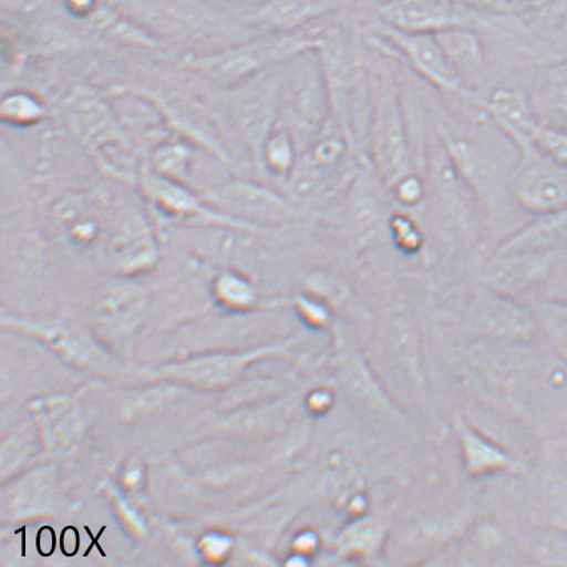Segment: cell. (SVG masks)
Instances as JSON below:
<instances>
[{
    "label": "cell",
    "mask_w": 567,
    "mask_h": 567,
    "mask_svg": "<svg viewBox=\"0 0 567 567\" xmlns=\"http://www.w3.org/2000/svg\"><path fill=\"white\" fill-rule=\"evenodd\" d=\"M298 315L310 329L317 331H328L332 321H334V311L328 305L319 301V299L306 295L298 297L295 301Z\"/></svg>",
    "instance_id": "37"
},
{
    "label": "cell",
    "mask_w": 567,
    "mask_h": 567,
    "mask_svg": "<svg viewBox=\"0 0 567 567\" xmlns=\"http://www.w3.org/2000/svg\"><path fill=\"white\" fill-rule=\"evenodd\" d=\"M339 3L341 0H265L245 18L265 32L282 34L310 28Z\"/></svg>",
    "instance_id": "21"
},
{
    "label": "cell",
    "mask_w": 567,
    "mask_h": 567,
    "mask_svg": "<svg viewBox=\"0 0 567 567\" xmlns=\"http://www.w3.org/2000/svg\"><path fill=\"white\" fill-rule=\"evenodd\" d=\"M136 185L147 204L169 220L237 231L247 234V236L262 234L244 221L234 219L230 215L218 210L206 199L204 194L194 192L193 188L186 186L185 182L162 177L146 165H142Z\"/></svg>",
    "instance_id": "14"
},
{
    "label": "cell",
    "mask_w": 567,
    "mask_h": 567,
    "mask_svg": "<svg viewBox=\"0 0 567 567\" xmlns=\"http://www.w3.org/2000/svg\"><path fill=\"white\" fill-rule=\"evenodd\" d=\"M527 306L549 348L567 364V298L540 299Z\"/></svg>",
    "instance_id": "29"
},
{
    "label": "cell",
    "mask_w": 567,
    "mask_h": 567,
    "mask_svg": "<svg viewBox=\"0 0 567 567\" xmlns=\"http://www.w3.org/2000/svg\"><path fill=\"white\" fill-rule=\"evenodd\" d=\"M508 188L519 212L540 215L567 207V169L559 167L546 155L526 142L517 147Z\"/></svg>",
    "instance_id": "17"
},
{
    "label": "cell",
    "mask_w": 567,
    "mask_h": 567,
    "mask_svg": "<svg viewBox=\"0 0 567 567\" xmlns=\"http://www.w3.org/2000/svg\"><path fill=\"white\" fill-rule=\"evenodd\" d=\"M220 301L233 309H246L256 302L252 285L237 272L227 271L217 280Z\"/></svg>",
    "instance_id": "36"
},
{
    "label": "cell",
    "mask_w": 567,
    "mask_h": 567,
    "mask_svg": "<svg viewBox=\"0 0 567 567\" xmlns=\"http://www.w3.org/2000/svg\"><path fill=\"white\" fill-rule=\"evenodd\" d=\"M51 226L69 246H94L107 230V202L93 192L68 195L52 207Z\"/></svg>",
    "instance_id": "19"
},
{
    "label": "cell",
    "mask_w": 567,
    "mask_h": 567,
    "mask_svg": "<svg viewBox=\"0 0 567 567\" xmlns=\"http://www.w3.org/2000/svg\"><path fill=\"white\" fill-rule=\"evenodd\" d=\"M322 41V29H312L311 25L282 34L266 32L251 41L234 44L224 50L207 54H188L184 64L193 73L217 84L220 90L229 89L305 52L318 51Z\"/></svg>",
    "instance_id": "4"
},
{
    "label": "cell",
    "mask_w": 567,
    "mask_h": 567,
    "mask_svg": "<svg viewBox=\"0 0 567 567\" xmlns=\"http://www.w3.org/2000/svg\"><path fill=\"white\" fill-rule=\"evenodd\" d=\"M277 74V127L288 128L295 134L302 153L331 120L318 52H305L279 64Z\"/></svg>",
    "instance_id": "8"
},
{
    "label": "cell",
    "mask_w": 567,
    "mask_h": 567,
    "mask_svg": "<svg viewBox=\"0 0 567 567\" xmlns=\"http://www.w3.org/2000/svg\"><path fill=\"white\" fill-rule=\"evenodd\" d=\"M204 195L218 210L262 234L297 224L311 215L289 195L249 178L226 181Z\"/></svg>",
    "instance_id": "12"
},
{
    "label": "cell",
    "mask_w": 567,
    "mask_h": 567,
    "mask_svg": "<svg viewBox=\"0 0 567 567\" xmlns=\"http://www.w3.org/2000/svg\"><path fill=\"white\" fill-rule=\"evenodd\" d=\"M391 199L396 208L415 215L422 214L427 200V181L422 169H413L396 179L389 187Z\"/></svg>",
    "instance_id": "33"
},
{
    "label": "cell",
    "mask_w": 567,
    "mask_h": 567,
    "mask_svg": "<svg viewBox=\"0 0 567 567\" xmlns=\"http://www.w3.org/2000/svg\"><path fill=\"white\" fill-rule=\"evenodd\" d=\"M301 156V147L288 128L276 127L267 136L262 150H260L259 167L270 177L280 182H288Z\"/></svg>",
    "instance_id": "27"
},
{
    "label": "cell",
    "mask_w": 567,
    "mask_h": 567,
    "mask_svg": "<svg viewBox=\"0 0 567 567\" xmlns=\"http://www.w3.org/2000/svg\"><path fill=\"white\" fill-rule=\"evenodd\" d=\"M106 529H107V526H103V527H102V529H101V532H100V534H97V537H95V536H93V534H91L90 527L84 526V530H86V532H87L89 537H90V539H91V545L89 546L87 551H86V553H84V556H83V557H87V556H89V554L91 553V550H93V547H97V550H100V553L102 554V556H103V557H107V556H106V553H104V551L102 550V547H101V545H100V538L102 537V534H103L104 532H106Z\"/></svg>",
    "instance_id": "43"
},
{
    "label": "cell",
    "mask_w": 567,
    "mask_h": 567,
    "mask_svg": "<svg viewBox=\"0 0 567 567\" xmlns=\"http://www.w3.org/2000/svg\"><path fill=\"white\" fill-rule=\"evenodd\" d=\"M434 134L449 161L477 195L492 230L498 218L507 217L508 205L516 206L508 188L514 166L502 165L497 154L485 142L445 111L435 115Z\"/></svg>",
    "instance_id": "6"
},
{
    "label": "cell",
    "mask_w": 567,
    "mask_h": 567,
    "mask_svg": "<svg viewBox=\"0 0 567 567\" xmlns=\"http://www.w3.org/2000/svg\"><path fill=\"white\" fill-rule=\"evenodd\" d=\"M520 14L543 16L549 11L557 0H517Z\"/></svg>",
    "instance_id": "42"
},
{
    "label": "cell",
    "mask_w": 567,
    "mask_h": 567,
    "mask_svg": "<svg viewBox=\"0 0 567 567\" xmlns=\"http://www.w3.org/2000/svg\"><path fill=\"white\" fill-rule=\"evenodd\" d=\"M210 106L226 140L237 141L259 167L260 150L277 127V66L238 86L219 90Z\"/></svg>",
    "instance_id": "7"
},
{
    "label": "cell",
    "mask_w": 567,
    "mask_h": 567,
    "mask_svg": "<svg viewBox=\"0 0 567 567\" xmlns=\"http://www.w3.org/2000/svg\"><path fill=\"white\" fill-rule=\"evenodd\" d=\"M554 446L567 447V435L563 436V439L557 440V442L554 443Z\"/></svg>",
    "instance_id": "45"
},
{
    "label": "cell",
    "mask_w": 567,
    "mask_h": 567,
    "mask_svg": "<svg viewBox=\"0 0 567 567\" xmlns=\"http://www.w3.org/2000/svg\"><path fill=\"white\" fill-rule=\"evenodd\" d=\"M393 199L389 186L370 163H362L341 197L329 208V218L357 249H368L386 236ZM394 205V204H393Z\"/></svg>",
    "instance_id": "11"
},
{
    "label": "cell",
    "mask_w": 567,
    "mask_h": 567,
    "mask_svg": "<svg viewBox=\"0 0 567 567\" xmlns=\"http://www.w3.org/2000/svg\"><path fill=\"white\" fill-rule=\"evenodd\" d=\"M0 116L8 126L28 128L48 120L50 110L41 97L31 91L14 90L3 96Z\"/></svg>",
    "instance_id": "31"
},
{
    "label": "cell",
    "mask_w": 567,
    "mask_h": 567,
    "mask_svg": "<svg viewBox=\"0 0 567 567\" xmlns=\"http://www.w3.org/2000/svg\"><path fill=\"white\" fill-rule=\"evenodd\" d=\"M457 432L462 466L472 478L492 477L506 472H518L517 462L499 443L468 425L457 421Z\"/></svg>",
    "instance_id": "22"
},
{
    "label": "cell",
    "mask_w": 567,
    "mask_h": 567,
    "mask_svg": "<svg viewBox=\"0 0 567 567\" xmlns=\"http://www.w3.org/2000/svg\"><path fill=\"white\" fill-rule=\"evenodd\" d=\"M382 529L373 519H358L337 539V549L348 556L363 557L381 544Z\"/></svg>",
    "instance_id": "34"
},
{
    "label": "cell",
    "mask_w": 567,
    "mask_h": 567,
    "mask_svg": "<svg viewBox=\"0 0 567 567\" xmlns=\"http://www.w3.org/2000/svg\"><path fill=\"white\" fill-rule=\"evenodd\" d=\"M482 284L529 305L567 298V250L506 254L487 259Z\"/></svg>",
    "instance_id": "9"
},
{
    "label": "cell",
    "mask_w": 567,
    "mask_h": 567,
    "mask_svg": "<svg viewBox=\"0 0 567 567\" xmlns=\"http://www.w3.org/2000/svg\"><path fill=\"white\" fill-rule=\"evenodd\" d=\"M434 35L462 82L481 93L478 87L486 71V51L478 32L466 25H455Z\"/></svg>",
    "instance_id": "24"
},
{
    "label": "cell",
    "mask_w": 567,
    "mask_h": 567,
    "mask_svg": "<svg viewBox=\"0 0 567 567\" xmlns=\"http://www.w3.org/2000/svg\"><path fill=\"white\" fill-rule=\"evenodd\" d=\"M422 172L427 181L429 214L443 245L481 251L491 233L487 215L471 187L449 161L434 134L422 155Z\"/></svg>",
    "instance_id": "3"
},
{
    "label": "cell",
    "mask_w": 567,
    "mask_h": 567,
    "mask_svg": "<svg viewBox=\"0 0 567 567\" xmlns=\"http://www.w3.org/2000/svg\"><path fill=\"white\" fill-rule=\"evenodd\" d=\"M527 138L540 153L567 169V130L540 122L537 116L527 127Z\"/></svg>",
    "instance_id": "35"
},
{
    "label": "cell",
    "mask_w": 567,
    "mask_h": 567,
    "mask_svg": "<svg viewBox=\"0 0 567 567\" xmlns=\"http://www.w3.org/2000/svg\"><path fill=\"white\" fill-rule=\"evenodd\" d=\"M64 125L89 152L102 163L107 158V150H120L135 158V150L125 127L110 104L84 86L71 90L60 110Z\"/></svg>",
    "instance_id": "15"
},
{
    "label": "cell",
    "mask_w": 567,
    "mask_h": 567,
    "mask_svg": "<svg viewBox=\"0 0 567 567\" xmlns=\"http://www.w3.org/2000/svg\"><path fill=\"white\" fill-rule=\"evenodd\" d=\"M163 44L185 45L207 54L251 41L264 30L212 0H104Z\"/></svg>",
    "instance_id": "1"
},
{
    "label": "cell",
    "mask_w": 567,
    "mask_h": 567,
    "mask_svg": "<svg viewBox=\"0 0 567 567\" xmlns=\"http://www.w3.org/2000/svg\"><path fill=\"white\" fill-rule=\"evenodd\" d=\"M61 549L66 557H75L80 551L81 534L75 526L64 527L61 536Z\"/></svg>",
    "instance_id": "40"
},
{
    "label": "cell",
    "mask_w": 567,
    "mask_h": 567,
    "mask_svg": "<svg viewBox=\"0 0 567 567\" xmlns=\"http://www.w3.org/2000/svg\"><path fill=\"white\" fill-rule=\"evenodd\" d=\"M381 22L406 32L435 34L441 30L466 25L475 29L478 14L458 4H445L440 0H388L378 8Z\"/></svg>",
    "instance_id": "18"
},
{
    "label": "cell",
    "mask_w": 567,
    "mask_h": 567,
    "mask_svg": "<svg viewBox=\"0 0 567 567\" xmlns=\"http://www.w3.org/2000/svg\"><path fill=\"white\" fill-rule=\"evenodd\" d=\"M534 558L540 565H567V537L565 534L557 532L546 534L534 549Z\"/></svg>",
    "instance_id": "38"
},
{
    "label": "cell",
    "mask_w": 567,
    "mask_h": 567,
    "mask_svg": "<svg viewBox=\"0 0 567 567\" xmlns=\"http://www.w3.org/2000/svg\"><path fill=\"white\" fill-rule=\"evenodd\" d=\"M123 89L152 103L159 118L179 138L205 150L226 166L234 165V156L210 103L182 94H161L136 87Z\"/></svg>",
    "instance_id": "16"
},
{
    "label": "cell",
    "mask_w": 567,
    "mask_h": 567,
    "mask_svg": "<svg viewBox=\"0 0 567 567\" xmlns=\"http://www.w3.org/2000/svg\"><path fill=\"white\" fill-rule=\"evenodd\" d=\"M462 322L475 341L532 344L540 336L529 306L485 284L467 299Z\"/></svg>",
    "instance_id": "13"
},
{
    "label": "cell",
    "mask_w": 567,
    "mask_h": 567,
    "mask_svg": "<svg viewBox=\"0 0 567 567\" xmlns=\"http://www.w3.org/2000/svg\"><path fill=\"white\" fill-rule=\"evenodd\" d=\"M529 100L540 122L567 130V55L546 68Z\"/></svg>",
    "instance_id": "26"
},
{
    "label": "cell",
    "mask_w": 567,
    "mask_h": 567,
    "mask_svg": "<svg viewBox=\"0 0 567 567\" xmlns=\"http://www.w3.org/2000/svg\"><path fill=\"white\" fill-rule=\"evenodd\" d=\"M311 396L310 406L315 409L318 414L322 415L328 413L336 402V394L328 388L316 391Z\"/></svg>",
    "instance_id": "41"
},
{
    "label": "cell",
    "mask_w": 567,
    "mask_h": 567,
    "mask_svg": "<svg viewBox=\"0 0 567 567\" xmlns=\"http://www.w3.org/2000/svg\"><path fill=\"white\" fill-rule=\"evenodd\" d=\"M544 250H567V207L534 215L511 236L502 239L491 257Z\"/></svg>",
    "instance_id": "23"
},
{
    "label": "cell",
    "mask_w": 567,
    "mask_h": 567,
    "mask_svg": "<svg viewBox=\"0 0 567 567\" xmlns=\"http://www.w3.org/2000/svg\"><path fill=\"white\" fill-rule=\"evenodd\" d=\"M89 29L94 34L111 42L128 45V48H138L142 50H163L167 45L159 39L150 34L148 31L127 17L125 12L114 8L107 2H102L97 9L87 19H84Z\"/></svg>",
    "instance_id": "25"
},
{
    "label": "cell",
    "mask_w": 567,
    "mask_h": 567,
    "mask_svg": "<svg viewBox=\"0 0 567 567\" xmlns=\"http://www.w3.org/2000/svg\"><path fill=\"white\" fill-rule=\"evenodd\" d=\"M56 534L51 526H42L37 534V550L42 557H51L55 553Z\"/></svg>",
    "instance_id": "39"
},
{
    "label": "cell",
    "mask_w": 567,
    "mask_h": 567,
    "mask_svg": "<svg viewBox=\"0 0 567 567\" xmlns=\"http://www.w3.org/2000/svg\"><path fill=\"white\" fill-rule=\"evenodd\" d=\"M193 150L184 140H167L150 153L146 166L152 172L174 181L185 182L190 173Z\"/></svg>",
    "instance_id": "30"
},
{
    "label": "cell",
    "mask_w": 567,
    "mask_h": 567,
    "mask_svg": "<svg viewBox=\"0 0 567 567\" xmlns=\"http://www.w3.org/2000/svg\"><path fill=\"white\" fill-rule=\"evenodd\" d=\"M370 48L382 55L400 62L422 78L430 86L443 94L460 97L472 107L482 111L484 94L467 87L450 66L434 34L406 32L380 22L368 39Z\"/></svg>",
    "instance_id": "10"
},
{
    "label": "cell",
    "mask_w": 567,
    "mask_h": 567,
    "mask_svg": "<svg viewBox=\"0 0 567 567\" xmlns=\"http://www.w3.org/2000/svg\"><path fill=\"white\" fill-rule=\"evenodd\" d=\"M308 295L328 305L334 312H344L353 309L354 292L350 284L342 276L330 269H317L306 279Z\"/></svg>",
    "instance_id": "32"
},
{
    "label": "cell",
    "mask_w": 567,
    "mask_h": 567,
    "mask_svg": "<svg viewBox=\"0 0 567 567\" xmlns=\"http://www.w3.org/2000/svg\"><path fill=\"white\" fill-rule=\"evenodd\" d=\"M110 220L104 247L116 264L135 267L154 262L158 257L159 243L145 214L138 208L127 207Z\"/></svg>",
    "instance_id": "20"
},
{
    "label": "cell",
    "mask_w": 567,
    "mask_h": 567,
    "mask_svg": "<svg viewBox=\"0 0 567 567\" xmlns=\"http://www.w3.org/2000/svg\"><path fill=\"white\" fill-rule=\"evenodd\" d=\"M386 236L403 257L427 259L429 234L419 215L394 207L388 220Z\"/></svg>",
    "instance_id": "28"
},
{
    "label": "cell",
    "mask_w": 567,
    "mask_h": 567,
    "mask_svg": "<svg viewBox=\"0 0 567 567\" xmlns=\"http://www.w3.org/2000/svg\"><path fill=\"white\" fill-rule=\"evenodd\" d=\"M559 29L563 30L565 32V34L567 35V9H566L563 18H560Z\"/></svg>",
    "instance_id": "44"
},
{
    "label": "cell",
    "mask_w": 567,
    "mask_h": 567,
    "mask_svg": "<svg viewBox=\"0 0 567 567\" xmlns=\"http://www.w3.org/2000/svg\"><path fill=\"white\" fill-rule=\"evenodd\" d=\"M371 111L367 158L390 187L415 168L412 138L399 80L388 62L370 61Z\"/></svg>",
    "instance_id": "5"
},
{
    "label": "cell",
    "mask_w": 567,
    "mask_h": 567,
    "mask_svg": "<svg viewBox=\"0 0 567 567\" xmlns=\"http://www.w3.org/2000/svg\"><path fill=\"white\" fill-rule=\"evenodd\" d=\"M318 49L331 121L350 142L362 162L367 158V142L371 111L370 62L363 45L354 34L342 30H323Z\"/></svg>",
    "instance_id": "2"
}]
</instances>
